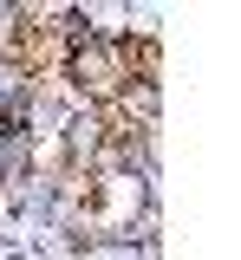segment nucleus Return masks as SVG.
<instances>
[{
	"instance_id": "obj_1",
	"label": "nucleus",
	"mask_w": 241,
	"mask_h": 260,
	"mask_svg": "<svg viewBox=\"0 0 241 260\" xmlns=\"http://www.w3.org/2000/svg\"><path fill=\"white\" fill-rule=\"evenodd\" d=\"M78 78H85L92 91H117V85L131 78V52H124V46H98V39H92V46L78 52Z\"/></svg>"
}]
</instances>
